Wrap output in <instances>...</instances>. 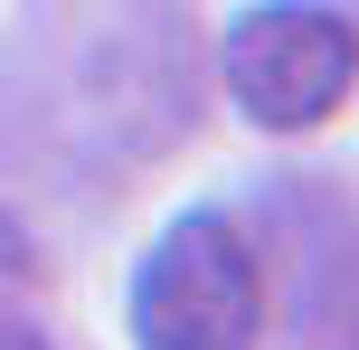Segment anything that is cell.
Returning <instances> with one entry per match:
<instances>
[{"label": "cell", "mask_w": 359, "mask_h": 350, "mask_svg": "<svg viewBox=\"0 0 359 350\" xmlns=\"http://www.w3.org/2000/svg\"><path fill=\"white\" fill-rule=\"evenodd\" d=\"M180 0H29L0 38V170L57 199H114L189 133Z\"/></svg>", "instance_id": "1"}, {"label": "cell", "mask_w": 359, "mask_h": 350, "mask_svg": "<svg viewBox=\"0 0 359 350\" xmlns=\"http://www.w3.org/2000/svg\"><path fill=\"white\" fill-rule=\"evenodd\" d=\"M133 350H255L265 341V275L217 208H189L133 265Z\"/></svg>", "instance_id": "2"}, {"label": "cell", "mask_w": 359, "mask_h": 350, "mask_svg": "<svg viewBox=\"0 0 359 350\" xmlns=\"http://www.w3.org/2000/svg\"><path fill=\"white\" fill-rule=\"evenodd\" d=\"M217 86L255 133H322L359 86V29L322 0H255L217 38Z\"/></svg>", "instance_id": "3"}, {"label": "cell", "mask_w": 359, "mask_h": 350, "mask_svg": "<svg viewBox=\"0 0 359 350\" xmlns=\"http://www.w3.org/2000/svg\"><path fill=\"white\" fill-rule=\"evenodd\" d=\"M0 350H48V332H38V322L19 313L10 294H0Z\"/></svg>", "instance_id": "4"}]
</instances>
